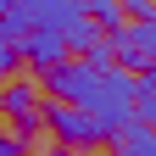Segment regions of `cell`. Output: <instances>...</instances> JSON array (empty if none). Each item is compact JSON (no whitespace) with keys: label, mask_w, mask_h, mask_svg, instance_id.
Instances as JSON below:
<instances>
[{"label":"cell","mask_w":156,"mask_h":156,"mask_svg":"<svg viewBox=\"0 0 156 156\" xmlns=\"http://www.w3.org/2000/svg\"><path fill=\"white\" fill-rule=\"evenodd\" d=\"M45 89L56 95V106L95 117L106 140L134 123V101H140V84L123 67H89V62H62L56 73H45Z\"/></svg>","instance_id":"1"},{"label":"cell","mask_w":156,"mask_h":156,"mask_svg":"<svg viewBox=\"0 0 156 156\" xmlns=\"http://www.w3.org/2000/svg\"><path fill=\"white\" fill-rule=\"evenodd\" d=\"M39 128H50L67 151H89V145H101V140H106L95 117L73 112V106H56V101H50V106H39Z\"/></svg>","instance_id":"2"},{"label":"cell","mask_w":156,"mask_h":156,"mask_svg":"<svg viewBox=\"0 0 156 156\" xmlns=\"http://www.w3.org/2000/svg\"><path fill=\"white\" fill-rule=\"evenodd\" d=\"M0 112L17 123V140H28V134L39 128V95L28 84H6V89H0Z\"/></svg>","instance_id":"3"},{"label":"cell","mask_w":156,"mask_h":156,"mask_svg":"<svg viewBox=\"0 0 156 156\" xmlns=\"http://www.w3.org/2000/svg\"><path fill=\"white\" fill-rule=\"evenodd\" d=\"M112 156H156V128L128 123L123 134H117V151H112Z\"/></svg>","instance_id":"4"},{"label":"cell","mask_w":156,"mask_h":156,"mask_svg":"<svg viewBox=\"0 0 156 156\" xmlns=\"http://www.w3.org/2000/svg\"><path fill=\"white\" fill-rule=\"evenodd\" d=\"M17 62H23V56H17V45H11V39H6V34H0V73H11Z\"/></svg>","instance_id":"5"},{"label":"cell","mask_w":156,"mask_h":156,"mask_svg":"<svg viewBox=\"0 0 156 156\" xmlns=\"http://www.w3.org/2000/svg\"><path fill=\"white\" fill-rule=\"evenodd\" d=\"M0 156H28V140H17V134H0Z\"/></svg>","instance_id":"6"},{"label":"cell","mask_w":156,"mask_h":156,"mask_svg":"<svg viewBox=\"0 0 156 156\" xmlns=\"http://www.w3.org/2000/svg\"><path fill=\"white\" fill-rule=\"evenodd\" d=\"M56 156H67V151H56Z\"/></svg>","instance_id":"7"}]
</instances>
